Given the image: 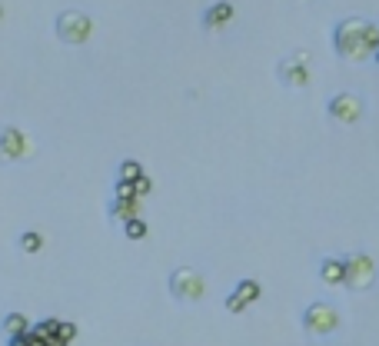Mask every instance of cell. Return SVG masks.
<instances>
[{
    "mask_svg": "<svg viewBox=\"0 0 379 346\" xmlns=\"http://www.w3.org/2000/svg\"><path fill=\"white\" fill-rule=\"evenodd\" d=\"M336 326H340V313L329 307V303H310L303 310V330L313 336H329L336 333Z\"/></svg>",
    "mask_w": 379,
    "mask_h": 346,
    "instance_id": "4",
    "label": "cell"
},
{
    "mask_svg": "<svg viewBox=\"0 0 379 346\" xmlns=\"http://www.w3.org/2000/svg\"><path fill=\"white\" fill-rule=\"evenodd\" d=\"M30 154V140L17 127H0V164H11Z\"/></svg>",
    "mask_w": 379,
    "mask_h": 346,
    "instance_id": "7",
    "label": "cell"
},
{
    "mask_svg": "<svg viewBox=\"0 0 379 346\" xmlns=\"http://www.w3.org/2000/svg\"><path fill=\"white\" fill-rule=\"evenodd\" d=\"M376 280V263L369 253H353L346 260V286L350 290H369Z\"/></svg>",
    "mask_w": 379,
    "mask_h": 346,
    "instance_id": "5",
    "label": "cell"
},
{
    "mask_svg": "<svg viewBox=\"0 0 379 346\" xmlns=\"http://www.w3.org/2000/svg\"><path fill=\"white\" fill-rule=\"evenodd\" d=\"M319 280L329 283V286H340V283H346V260L326 257L323 263H319Z\"/></svg>",
    "mask_w": 379,
    "mask_h": 346,
    "instance_id": "11",
    "label": "cell"
},
{
    "mask_svg": "<svg viewBox=\"0 0 379 346\" xmlns=\"http://www.w3.org/2000/svg\"><path fill=\"white\" fill-rule=\"evenodd\" d=\"M277 80L283 87H293L300 90L310 84V67H306V53H293L286 60H279L277 64Z\"/></svg>",
    "mask_w": 379,
    "mask_h": 346,
    "instance_id": "6",
    "label": "cell"
},
{
    "mask_svg": "<svg viewBox=\"0 0 379 346\" xmlns=\"http://www.w3.org/2000/svg\"><path fill=\"white\" fill-rule=\"evenodd\" d=\"M140 177H143V167H140L137 160H124V164L117 167V180H133V183H137Z\"/></svg>",
    "mask_w": 379,
    "mask_h": 346,
    "instance_id": "15",
    "label": "cell"
},
{
    "mask_svg": "<svg viewBox=\"0 0 379 346\" xmlns=\"http://www.w3.org/2000/svg\"><path fill=\"white\" fill-rule=\"evenodd\" d=\"M17 246H20V253H40V246H44V237H40L37 230H27V233H20Z\"/></svg>",
    "mask_w": 379,
    "mask_h": 346,
    "instance_id": "14",
    "label": "cell"
},
{
    "mask_svg": "<svg viewBox=\"0 0 379 346\" xmlns=\"http://www.w3.org/2000/svg\"><path fill=\"white\" fill-rule=\"evenodd\" d=\"M57 40L67 44V47H84L90 37H93V20H90L84 11H63L57 17Z\"/></svg>",
    "mask_w": 379,
    "mask_h": 346,
    "instance_id": "3",
    "label": "cell"
},
{
    "mask_svg": "<svg viewBox=\"0 0 379 346\" xmlns=\"http://www.w3.org/2000/svg\"><path fill=\"white\" fill-rule=\"evenodd\" d=\"M0 330H4L7 336L27 333V330H30V320H27L24 313H7V317H4V323H0Z\"/></svg>",
    "mask_w": 379,
    "mask_h": 346,
    "instance_id": "13",
    "label": "cell"
},
{
    "mask_svg": "<svg viewBox=\"0 0 379 346\" xmlns=\"http://www.w3.org/2000/svg\"><path fill=\"white\" fill-rule=\"evenodd\" d=\"M233 4H227V0H216V4H210L206 11H203V17H200V24H203V30H223V27L233 20Z\"/></svg>",
    "mask_w": 379,
    "mask_h": 346,
    "instance_id": "9",
    "label": "cell"
},
{
    "mask_svg": "<svg viewBox=\"0 0 379 346\" xmlns=\"http://www.w3.org/2000/svg\"><path fill=\"white\" fill-rule=\"evenodd\" d=\"M57 326H60V320H40V323L30 326V333L40 336V340H51V336L57 333Z\"/></svg>",
    "mask_w": 379,
    "mask_h": 346,
    "instance_id": "17",
    "label": "cell"
},
{
    "mask_svg": "<svg viewBox=\"0 0 379 346\" xmlns=\"http://www.w3.org/2000/svg\"><path fill=\"white\" fill-rule=\"evenodd\" d=\"M150 190H153V180L147 177V173H143V177L137 180V197H147V193H150Z\"/></svg>",
    "mask_w": 379,
    "mask_h": 346,
    "instance_id": "20",
    "label": "cell"
},
{
    "mask_svg": "<svg viewBox=\"0 0 379 346\" xmlns=\"http://www.w3.org/2000/svg\"><path fill=\"white\" fill-rule=\"evenodd\" d=\"M329 117L333 120H340V124H356L359 117H363V100L356 97V93H336L333 100H329Z\"/></svg>",
    "mask_w": 379,
    "mask_h": 346,
    "instance_id": "8",
    "label": "cell"
},
{
    "mask_svg": "<svg viewBox=\"0 0 379 346\" xmlns=\"http://www.w3.org/2000/svg\"><path fill=\"white\" fill-rule=\"evenodd\" d=\"M57 336H60L63 343H74V336H77V326H74V323H60V326H57Z\"/></svg>",
    "mask_w": 379,
    "mask_h": 346,
    "instance_id": "19",
    "label": "cell"
},
{
    "mask_svg": "<svg viewBox=\"0 0 379 346\" xmlns=\"http://www.w3.org/2000/svg\"><path fill=\"white\" fill-rule=\"evenodd\" d=\"M140 200H143V197H114V200H110V206H107V217L124 227L126 220L140 217Z\"/></svg>",
    "mask_w": 379,
    "mask_h": 346,
    "instance_id": "10",
    "label": "cell"
},
{
    "mask_svg": "<svg viewBox=\"0 0 379 346\" xmlns=\"http://www.w3.org/2000/svg\"><path fill=\"white\" fill-rule=\"evenodd\" d=\"M117 197H137V183L133 180H117Z\"/></svg>",
    "mask_w": 379,
    "mask_h": 346,
    "instance_id": "18",
    "label": "cell"
},
{
    "mask_svg": "<svg viewBox=\"0 0 379 346\" xmlns=\"http://www.w3.org/2000/svg\"><path fill=\"white\" fill-rule=\"evenodd\" d=\"M333 47L343 60H366L369 53L379 51V27L369 20H359V17H350V20L336 24Z\"/></svg>",
    "mask_w": 379,
    "mask_h": 346,
    "instance_id": "1",
    "label": "cell"
},
{
    "mask_svg": "<svg viewBox=\"0 0 379 346\" xmlns=\"http://www.w3.org/2000/svg\"><path fill=\"white\" fill-rule=\"evenodd\" d=\"M124 237H126V240H143V237H147V223H143L140 217L126 220V223H124Z\"/></svg>",
    "mask_w": 379,
    "mask_h": 346,
    "instance_id": "16",
    "label": "cell"
},
{
    "mask_svg": "<svg viewBox=\"0 0 379 346\" xmlns=\"http://www.w3.org/2000/svg\"><path fill=\"white\" fill-rule=\"evenodd\" d=\"M166 290H170V296H173L177 303H200L203 296H206V280H203L200 270L180 267V270L170 273Z\"/></svg>",
    "mask_w": 379,
    "mask_h": 346,
    "instance_id": "2",
    "label": "cell"
},
{
    "mask_svg": "<svg viewBox=\"0 0 379 346\" xmlns=\"http://www.w3.org/2000/svg\"><path fill=\"white\" fill-rule=\"evenodd\" d=\"M260 293H263V290H260V283H256V280H240V283H237V290H233V296L240 300L243 307L256 303V300H260Z\"/></svg>",
    "mask_w": 379,
    "mask_h": 346,
    "instance_id": "12",
    "label": "cell"
},
{
    "mask_svg": "<svg viewBox=\"0 0 379 346\" xmlns=\"http://www.w3.org/2000/svg\"><path fill=\"white\" fill-rule=\"evenodd\" d=\"M0 17H4V7H0Z\"/></svg>",
    "mask_w": 379,
    "mask_h": 346,
    "instance_id": "21",
    "label": "cell"
}]
</instances>
